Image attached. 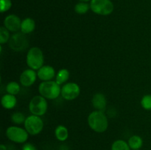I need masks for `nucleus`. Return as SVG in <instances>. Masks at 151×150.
Returning a JSON list of instances; mask_svg holds the SVG:
<instances>
[{"label": "nucleus", "instance_id": "1", "mask_svg": "<svg viewBox=\"0 0 151 150\" xmlns=\"http://www.w3.org/2000/svg\"><path fill=\"white\" fill-rule=\"evenodd\" d=\"M88 124L89 127L98 133H103L109 127V121L107 116L103 111L94 110L88 116Z\"/></svg>", "mask_w": 151, "mask_h": 150}, {"label": "nucleus", "instance_id": "2", "mask_svg": "<svg viewBox=\"0 0 151 150\" xmlns=\"http://www.w3.org/2000/svg\"><path fill=\"white\" fill-rule=\"evenodd\" d=\"M38 92L47 99H55L61 94V88L56 81H43L38 86Z\"/></svg>", "mask_w": 151, "mask_h": 150}, {"label": "nucleus", "instance_id": "3", "mask_svg": "<svg viewBox=\"0 0 151 150\" xmlns=\"http://www.w3.org/2000/svg\"><path fill=\"white\" fill-rule=\"evenodd\" d=\"M26 62L29 69L38 71L44 66V56L42 50L38 47H32L29 49L27 54Z\"/></svg>", "mask_w": 151, "mask_h": 150}, {"label": "nucleus", "instance_id": "4", "mask_svg": "<svg viewBox=\"0 0 151 150\" xmlns=\"http://www.w3.org/2000/svg\"><path fill=\"white\" fill-rule=\"evenodd\" d=\"M6 136L16 144H24L29 138V133L25 129L18 126H10L6 129Z\"/></svg>", "mask_w": 151, "mask_h": 150}, {"label": "nucleus", "instance_id": "5", "mask_svg": "<svg viewBox=\"0 0 151 150\" xmlns=\"http://www.w3.org/2000/svg\"><path fill=\"white\" fill-rule=\"evenodd\" d=\"M48 109L47 99L38 95L32 97L29 103V110L32 115L42 116L47 113Z\"/></svg>", "mask_w": 151, "mask_h": 150}, {"label": "nucleus", "instance_id": "6", "mask_svg": "<svg viewBox=\"0 0 151 150\" xmlns=\"http://www.w3.org/2000/svg\"><path fill=\"white\" fill-rule=\"evenodd\" d=\"M24 125V129L30 135H38L44 129V121L41 116L32 114L26 118Z\"/></svg>", "mask_w": 151, "mask_h": 150}, {"label": "nucleus", "instance_id": "7", "mask_svg": "<svg viewBox=\"0 0 151 150\" xmlns=\"http://www.w3.org/2000/svg\"><path fill=\"white\" fill-rule=\"evenodd\" d=\"M90 7L92 12L100 16H109L114 11V4L111 0H91Z\"/></svg>", "mask_w": 151, "mask_h": 150}, {"label": "nucleus", "instance_id": "8", "mask_svg": "<svg viewBox=\"0 0 151 150\" xmlns=\"http://www.w3.org/2000/svg\"><path fill=\"white\" fill-rule=\"evenodd\" d=\"M8 44L9 46L12 50L15 51H22L26 49L29 42L25 34L22 33V32H15L10 37Z\"/></svg>", "mask_w": 151, "mask_h": 150}, {"label": "nucleus", "instance_id": "9", "mask_svg": "<svg viewBox=\"0 0 151 150\" xmlns=\"http://www.w3.org/2000/svg\"><path fill=\"white\" fill-rule=\"evenodd\" d=\"M81 94V88L75 82H66L61 88V96L67 101L75 100Z\"/></svg>", "mask_w": 151, "mask_h": 150}, {"label": "nucleus", "instance_id": "10", "mask_svg": "<svg viewBox=\"0 0 151 150\" xmlns=\"http://www.w3.org/2000/svg\"><path fill=\"white\" fill-rule=\"evenodd\" d=\"M22 21L20 18L14 14H10L6 16L4 19V26L10 32H18L21 30Z\"/></svg>", "mask_w": 151, "mask_h": 150}, {"label": "nucleus", "instance_id": "11", "mask_svg": "<svg viewBox=\"0 0 151 150\" xmlns=\"http://www.w3.org/2000/svg\"><path fill=\"white\" fill-rule=\"evenodd\" d=\"M38 75L37 72L35 70L31 69H28L22 71L20 77H19V81L22 85L24 87H30L31 85H33L36 81Z\"/></svg>", "mask_w": 151, "mask_h": 150}, {"label": "nucleus", "instance_id": "12", "mask_svg": "<svg viewBox=\"0 0 151 150\" xmlns=\"http://www.w3.org/2000/svg\"><path fill=\"white\" fill-rule=\"evenodd\" d=\"M37 75L42 82L52 80L53 78L56 76L55 70L51 66H43L37 71Z\"/></svg>", "mask_w": 151, "mask_h": 150}, {"label": "nucleus", "instance_id": "13", "mask_svg": "<svg viewBox=\"0 0 151 150\" xmlns=\"http://www.w3.org/2000/svg\"><path fill=\"white\" fill-rule=\"evenodd\" d=\"M91 104L97 110L103 111L106 107L107 100H106L104 94H101V93H97L93 96L92 99H91Z\"/></svg>", "mask_w": 151, "mask_h": 150}, {"label": "nucleus", "instance_id": "14", "mask_svg": "<svg viewBox=\"0 0 151 150\" xmlns=\"http://www.w3.org/2000/svg\"><path fill=\"white\" fill-rule=\"evenodd\" d=\"M1 106L4 109L7 110H11L16 106L17 104V99L16 96L12 95L10 94H6L1 97Z\"/></svg>", "mask_w": 151, "mask_h": 150}, {"label": "nucleus", "instance_id": "15", "mask_svg": "<svg viewBox=\"0 0 151 150\" xmlns=\"http://www.w3.org/2000/svg\"><path fill=\"white\" fill-rule=\"evenodd\" d=\"M35 28V22L31 18H26L22 21V25H21V32L22 33L29 34L34 31Z\"/></svg>", "mask_w": 151, "mask_h": 150}, {"label": "nucleus", "instance_id": "16", "mask_svg": "<svg viewBox=\"0 0 151 150\" xmlns=\"http://www.w3.org/2000/svg\"><path fill=\"white\" fill-rule=\"evenodd\" d=\"M55 135L58 141L64 142L69 138V130L66 126L63 125H58L55 129Z\"/></svg>", "mask_w": 151, "mask_h": 150}, {"label": "nucleus", "instance_id": "17", "mask_svg": "<svg viewBox=\"0 0 151 150\" xmlns=\"http://www.w3.org/2000/svg\"><path fill=\"white\" fill-rule=\"evenodd\" d=\"M128 144L131 150L140 149L143 146V140L139 135H134L130 137Z\"/></svg>", "mask_w": 151, "mask_h": 150}, {"label": "nucleus", "instance_id": "18", "mask_svg": "<svg viewBox=\"0 0 151 150\" xmlns=\"http://www.w3.org/2000/svg\"><path fill=\"white\" fill-rule=\"evenodd\" d=\"M70 76V73L69 71L66 69H61L59 70L55 76V81L59 85H63V84L66 83Z\"/></svg>", "mask_w": 151, "mask_h": 150}, {"label": "nucleus", "instance_id": "19", "mask_svg": "<svg viewBox=\"0 0 151 150\" xmlns=\"http://www.w3.org/2000/svg\"><path fill=\"white\" fill-rule=\"evenodd\" d=\"M20 85L15 81H11V82H8L6 86V91L7 94H12V95H17L20 92Z\"/></svg>", "mask_w": 151, "mask_h": 150}, {"label": "nucleus", "instance_id": "20", "mask_svg": "<svg viewBox=\"0 0 151 150\" xmlns=\"http://www.w3.org/2000/svg\"><path fill=\"white\" fill-rule=\"evenodd\" d=\"M111 150H131L128 142L124 140H116L112 144Z\"/></svg>", "mask_w": 151, "mask_h": 150}, {"label": "nucleus", "instance_id": "21", "mask_svg": "<svg viewBox=\"0 0 151 150\" xmlns=\"http://www.w3.org/2000/svg\"><path fill=\"white\" fill-rule=\"evenodd\" d=\"M26 117L24 114L21 112H15L11 115V121L14 124L20 125L24 124Z\"/></svg>", "mask_w": 151, "mask_h": 150}, {"label": "nucleus", "instance_id": "22", "mask_svg": "<svg viewBox=\"0 0 151 150\" xmlns=\"http://www.w3.org/2000/svg\"><path fill=\"white\" fill-rule=\"evenodd\" d=\"M89 9H91L90 7V4H88L87 2H81L78 3V4H75V11L78 14H85L89 10Z\"/></svg>", "mask_w": 151, "mask_h": 150}, {"label": "nucleus", "instance_id": "23", "mask_svg": "<svg viewBox=\"0 0 151 150\" xmlns=\"http://www.w3.org/2000/svg\"><path fill=\"white\" fill-rule=\"evenodd\" d=\"M10 31L4 26L0 27V44H4L8 42L10 40Z\"/></svg>", "mask_w": 151, "mask_h": 150}, {"label": "nucleus", "instance_id": "24", "mask_svg": "<svg viewBox=\"0 0 151 150\" xmlns=\"http://www.w3.org/2000/svg\"><path fill=\"white\" fill-rule=\"evenodd\" d=\"M141 105L146 110H151V94L145 95L141 99Z\"/></svg>", "mask_w": 151, "mask_h": 150}, {"label": "nucleus", "instance_id": "25", "mask_svg": "<svg viewBox=\"0 0 151 150\" xmlns=\"http://www.w3.org/2000/svg\"><path fill=\"white\" fill-rule=\"evenodd\" d=\"M11 7V0H0V12L1 13L8 11Z\"/></svg>", "mask_w": 151, "mask_h": 150}, {"label": "nucleus", "instance_id": "26", "mask_svg": "<svg viewBox=\"0 0 151 150\" xmlns=\"http://www.w3.org/2000/svg\"><path fill=\"white\" fill-rule=\"evenodd\" d=\"M22 150H38L35 146L31 143H26L22 146Z\"/></svg>", "mask_w": 151, "mask_h": 150}, {"label": "nucleus", "instance_id": "27", "mask_svg": "<svg viewBox=\"0 0 151 150\" xmlns=\"http://www.w3.org/2000/svg\"><path fill=\"white\" fill-rule=\"evenodd\" d=\"M0 150H7V148H6V146L4 144H1V145L0 146Z\"/></svg>", "mask_w": 151, "mask_h": 150}, {"label": "nucleus", "instance_id": "28", "mask_svg": "<svg viewBox=\"0 0 151 150\" xmlns=\"http://www.w3.org/2000/svg\"><path fill=\"white\" fill-rule=\"evenodd\" d=\"M79 1H83V2H88V1H91V0H79Z\"/></svg>", "mask_w": 151, "mask_h": 150}, {"label": "nucleus", "instance_id": "29", "mask_svg": "<svg viewBox=\"0 0 151 150\" xmlns=\"http://www.w3.org/2000/svg\"><path fill=\"white\" fill-rule=\"evenodd\" d=\"M134 150H141V149H134Z\"/></svg>", "mask_w": 151, "mask_h": 150}, {"label": "nucleus", "instance_id": "30", "mask_svg": "<svg viewBox=\"0 0 151 150\" xmlns=\"http://www.w3.org/2000/svg\"><path fill=\"white\" fill-rule=\"evenodd\" d=\"M17 150H20V149H17Z\"/></svg>", "mask_w": 151, "mask_h": 150}]
</instances>
